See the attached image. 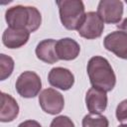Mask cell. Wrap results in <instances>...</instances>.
Segmentation results:
<instances>
[{
    "instance_id": "7c38bea8",
    "label": "cell",
    "mask_w": 127,
    "mask_h": 127,
    "mask_svg": "<svg viewBox=\"0 0 127 127\" xmlns=\"http://www.w3.org/2000/svg\"><path fill=\"white\" fill-rule=\"evenodd\" d=\"M80 47L76 41L71 38H64L57 41L56 53L59 60L72 61L79 55Z\"/></svg>"
},
{
    "instance_id": "52a82bcc",
    "label": "cell",
    "mask_w": 127,
    "mask_h": 127,
    "mask_svg": "<svg viewBox=\"0 0 127 127\" xmlns=\"http://www.w3.org/2000/svg\"><path fill=\"white\" fill-rule=\"evenodd\" d=\"M97 14L106 24H118L123 15V2L119 0H101Z\"/></svg>"
},
{
    "instance_id": "9c48e42d",
    "label": "cell",
    "mask_w": 127,
    "mask_h": 127,
    "mask_svg": "<svg viewBox=\"0 0 127 127\" xmlns=\"http://www.w3.org/2000/svg\"><path fill=\"white\" fill-rule=\"evenodd\" d=\"M49 83L62 90H68L74 83V75L72 72L64 67H54L50 70L48 75Z\"/></svg>"
},
{
    "instance_id": "d6986e66",
    "label": "cell",
    "mask_w": 127,
    "mask_h": 127,
    "mask_svg": "<svg viewBox=\"0 0 127 127\" xmlns=\"http://www.w3.org/2000/svg\"><path fill=\"white\" fill-rule=\"evenodd\" d=\"M18 127H42L41 124L36 120H26L21 122Z\"/></svg>"
},
{
    "instance_id": "5b68a950",
    "label": "cell",
    "mask_w": 127,
    "mask_h": 127,
    "mask_svg": "<svg viewBox=\"0 0 127 127\" xmlns=\"http://www.w3.org/2000/svg\"><path fill=\"white\" fill-rule=\"evenodd\" d=\"M104 30V22L99 17L97 12H88L85 14L84 20L77 29V33L80 37L93 40L99 38Z\"/></svg>"
},
{
    "instance_id": "e0dca14e",
    "label": "cell",
    "mask_w": 127,
    "mask_h": 127,
    "mask_svg": "<svg viewBox=\"0 0 127 127\" xmlns=\"http://www.w3.org/2000/svg\"><path fill=\"white\" fill-rule=\"evenodd\" d=\"M116 118L122 124H127V99L122 100L116 107Z\"/></svg>"
},
{
    "instance_id": "5bb4252c",
    "label": "cell",
    "mask_w": 127,
    "mask_h": 127,
    "mask_svg": "<svg viewBox=\"0 0 127 127\" xmlns=\"http://www.w3.org/2000/svg\"><path fill=\"white\" fill-rule=\"evenodd\" d=\"M19 114V105L17 101L5 92H1V107H0V121L11 122Z\"/></svg>"
},
{
    "instance_id": "44dd1931",
    "label": "cell",
    "mask_w": 127,
    "mask_h": 127,
    "mask_svg": "<svg viewBox=\"0 0 127 127\" xmlns=\"http://www.w3.org/2000/svg\"><path fill=\"white\" fill-rule=\"evenodd\" d=\"M118 127H127V124H122V125H119Z\"/></svg>"
},
{
    "instance_id": "9a60e30c",
    "label": "cell",
    "mask_w": 127,
    "mask_h": 127,
    "mask_svg": "<svg viewBox=\"0 0 127 127\" xmlns=\"http://www.w3.org/2000/svg\"><path fill=\"white\" fill-rule=\"evenodd\" d=\"M82 127H108V119L100 114H87L82 119Z\"/></svg>"
},
{
    "instance_id": "ac0fdd59",
    "label": "cell",
    "mask_w": 127,
    "mask_h": 127,
    "mask_svg": "<svg viewBox=\"0 0 127 127\" xmlns=\"http://www.w3.org/2000/svg\"><path fill=\"white\" fill-rule=\"evenodd\" d=\"M50 127H74V123L69 117L61 115L53 119Z\"/></svg>"
},
{
    "instance_id": "7a4b0ae2",
    "label": "cell",
    "mask_w": 127,
    "mask_h": 127,
    "mask_svg": "<svg viewBox=\"0 0 127 127\" xmlns=\"http://www.w3.org/2000/svg\"><path fill=\"white\" fill-rule=\"evenodd\" d=\"M5 20L10 28L24 29L33 33L41 26L42 16L36 7L16 5L6 10Z\"/></svg>"
},
{
    "instance_id": "277c9868",
    "label": "cell",
    "mask_w": 127,
    "mask_h": 127,
    "mask_svg": "<svg viewBox=\"0 0 127 127\" xmlns=\"http://www.w3.org/2000/svg\"><path fill=\"white\" fill-rule=\"evenodd\" d=\"M16 90L24 98H33L37 96L42 88V81L40 76L31 70L22 72L15 84Z\"/></svg>"
},
{
    "instance_id": "ba28073f",
    "label": "cell",
    "mask_w": 127,
    "mask_h": 127,
    "mask_svg": "<svg viewBox=\"0 0 127 127\" xmlns=\"http://www.w3.org/2000/svg\"><path fill=\"white\" fill-rule=\"evenodd\" d=\"M104 48L118 58L127 60V33L114 31L108 34L103 40Z\"/></svg>"
},
{
    "instance_id": "ffe728a7",
    "label": "cell",
    "mask_w": 127,
    "mask_h": 127,
    "mask_svg": "<svg viewBox=\"0 0 127 127\" xmlns=\"http://www.w3.org/2000/svg\"><path fill=\"white\" fill-rule=\"evenodd\" d=\"M117 28L119 29V31H123L125 33H127V17L119 24H117Z\"/></svg>"
},
{
    "instance_id": "30bf717a",
    "label": "cell",
    "mask_w": 127,
    "mask_h": 127,
    "mask_svg": "<svg viewBox=\"0 0 127 127\" xmlns=\"http://www.w3.org/2000/svg\"><path fill=\"white\" fill-rule=\"evenodd\" d=\"M107 94L105 91L91 87L85 94V104L91 114H100L107 107Z\"/></svg>"
},
{
    "instance_id": "8992f818",
    "label": "cell",
    "mask_w": 127,
    "mask_h": 127,
    "mask_svg": "<svg viewBox=\"0 0 127 127\" xmlns=\"http://www.w3.org/2000/svg\"><path fill=\"white\" fill-rule=\"evenodd\" d=\"M39 103L43 111L48 114H59L64 106V99L61 92L54 88H46L39 95Z\"/></svg>"
},
{
    "instance_id": "2e32d148",
    "label": "cell",
    "mask_w": 127,
    "mask_h": 127,
    "mask_svg": "<svg viewBox=\"0 0 127 127\" xmlns=\"http://www.w3.org/2000/svg\"><path fill=\"white\" fill-rule=\"evenodd\" d=\"M14 69V61L11 57L1 54L0 55V80H5L9 77Z\"/></svg>"
},
{
    "instance_id": "4fadbf2b",
    "label": "cell",
    "mask_w": 127,
    "mask_h": 127,
    "mask_svg": "<svg viewBox=\"0 0 127 127\" xmlns=\"http://www.w3.org/2000/svg\"><path fill=\"white\" fill-rule=\"evenodd\" d=\"M56 44L57 41L53 39H46L41 41L36 47V56L37 58L47 64H56L59 61V58L56 53Z\"/></svg>"
},
{
    "instance_id": "8fae6325",
    "label": "cell",
    "mask_w": 127,
    "mask_h": 127,
    "mask_svg": "<svg viewBox=\"0 0 127 127\" xmlns=\"http://www.w3.org/2000/svg\"><path fill=\"white\" fill-rule=\"evenodd\" d=\"M30 38V32L24 29H15L8 27L2 35V42L8 49H19L27 44Z\"/></svg>"
},
{
    "instance_id": "3957f363",
    "label": "cell",
    "mask_w": 127,
    "mask_h": 127,
    "mask_svg": "<svg viewBox=\"0 0 127 127\" xmlns=\"http://www.w3.org/2000/svg\"><path fill=\"white\" fill-rule=\"evenodd\" d=\"M57 5L63 26L67 30H77L86 14L83 2L80 0H60L57 1Z\"/></svg>"
},
{
    "instance_id": "6da1fadb",
    "label": "cell",
    "mask_w": 127,
    "mask_h": 127,
    "mask_svg": "<svg viewBox=\"0 0 127 127\" xmlns=\"http://www.w3.org/2000/svg\"><path fill=\"white\" fill-rule=\"evenodd\" d=\"M89 81L92 87L105 92L111 91L116 84V75L109 62L100 56L92 57L86 66Z\"/></svg>"
}]
</instances>
